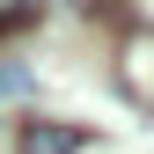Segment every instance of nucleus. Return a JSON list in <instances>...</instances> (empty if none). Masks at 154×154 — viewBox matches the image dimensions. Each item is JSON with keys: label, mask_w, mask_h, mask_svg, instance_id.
I'll use <instances>...</instances> for the list:
<instances>
[{"label": "nucleus", "mask_w": 154, "mask_h": 154, "mask_svg": "<svg viewBox=\"0 0 154 154\" xmlns=\"http://www.w3.org/2000/svg\"><path fill=\"white\" fill-rule=\"evenodd\" d=\"M15 147H22V154H73V147H81V132H73V125H51V118H22Z\"/></svg>", "instance_id": "nucleus-1"}, {"label": "nucleus", "mask_w": 154, "mask_h": 154, "mask_svg": "<svg viewBox=\"0 0 154 154\" xmlns=\"http://www.w3.org/2000/svg\"><path fill=\"white\" fill-rule=\"evenodd\" d=\"M37 22H44V0H0V44L22 37V29H37Z\"/></svg>", "instance_id": "nucleus-2"}, {"label": "nucleus", "mask_w": 154, "mask_h": 154, "mask_svg": "<svg viewBox=\"0 0 154 154\" xmlns=\"http://www.w3.org/2000/svg\"><path fill=\"white\" fill-rule=\"evenodd\" d=\"M0 95H29V73L22 66H0Z\"/></svg>", "instance_id": "nucleus-3"}]
</instances>
